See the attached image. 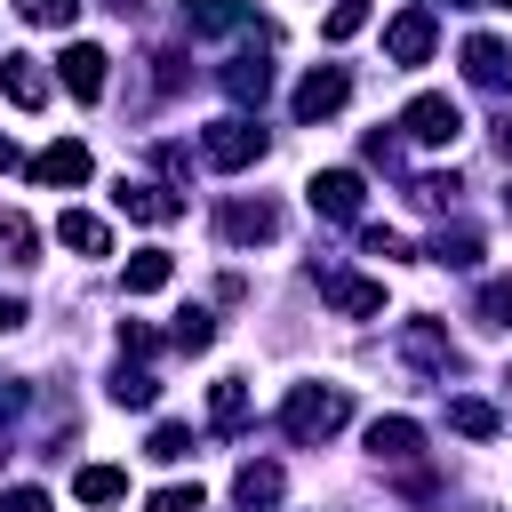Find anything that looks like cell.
<instances>
[{
	"label": "cell",
	"mask_w": 512,
	"mask_h": 512,
	"mask_svg": "<svg viewBox=\"0 0 512 512\" xmlns=\"http://www.w3.org/2000/svg\"><path fill=\"white\" fill-rule=\"evenodd\" d=\"M344 416H352L344 384H296V392L280 400V432H288V440H304V448H312V440H328Z\"/></svg>",
	"instance_id": "6da1fadb"
},
{
	"label": "cell",
	"mask_w": 512,
	"mask_h": 512,
	"mask_svg": "<svg viewBox=\"0 0 512 512\" xmlns=\"http://www.w3.org/2000/svg\"><path fill=\"white\" fill-rule=\"evenodd\" d=\"M400 128H408V144L440 152V144H456V136H464V104H456V96H416V104L400 112Z\"/></svg>",
	"instance_id": "7a4b0ae2"
},
{
	"label": "cell",
	"mask_w": 512,
	"mask_h": 512,
	"mask_svg": "<svg viewBox=\"0 0 512 512\" xmlns=\"http://www.w3.org/2000/svg\"><path fill=\"white\" fill-rule=\"evenodd\" d=\"M256 152H264V128H256V120H240V112L208 120V136H200V160H208V168H248Z\"/></svg>",
	"instance_id": "3957f363"
},
{
	"label": "cell",
	"mask_w": 512,
	"mask_h": 512,
	"mask_svg": "<svg viewBox=\"0 0 512 512\" xmlns=\"http://www.w3.org/2000/svg\"><path fill=\"white\" fill-rule=\"evenodd\" d=\"M432 40H440V16H432L424 0H416V8H400V16L384 24V56H392V64H424V56H432Z\"/></svg>",
	"instance_id": "277c9868"
},
{
	"label": "cell",
	"mask_w": 512,
	"mask_h": 512,
	"mask_svg": "<svg viewBox=\"0 0 512 512\" xmlns=\"http://www.w3.org/2000/svg\"><path fill=\"white\" fill-rule=\"evenodd\" d=\"M0 96H8L16 112H40V104H48V72H40V56L8 48V56H0Z\"/></svg>",
	"instance_id": "5b68a950"
},
{
	"label": "cell",
	"mask_w": 512,
	"mask_h": 512,
	"mask_svg": "<svg viewBox=\"0 0 512 512\" xmlns=\"http://www.w3.org/2000/svg\"><path fill=\"white\" fill-rule=\"evenodd\" d=\"M216 232H224L232 248L272 240V232H280V208H272V200H224V208H216Z\"/></svg>",
	"instance_id": "8992f818"
},
{
	"label": "cell",
	"mask_w": 512,
	"mask_h": 512,
	"mask_svg": "<svg viewBox=\"0 0 512 512\" xmlns=\"http://www.w3.org/2000/svg\"><path fill=\"white\" fill-rule=\"evenodd\" d=\"M344 96H352V80L336 64H320V72L296 80V120H328V112H344Z\"/></svg>",
	"instance_id": "52a82bcc"
},
{
	"label": "cell",
	"mask_w": 512,
	"mask_h": 512,
	"mask_svg": "<svg viewBox=\"0 0 512 512\" xmlns=\"http://www.w3.org/2000/svg\"><path fill=\"white\" fill-rule=\"evenodd\" d=\"M304 192H312V208H320V216H336V224H352V216H360V176H352V168H320Z\"/></svg>",
	"instance_id": "ba28073f"
},
{
	"label": "cell",
	"mask_w": 512,
	"mask_h": 512,
	"mask_svg": "<svg viewBox=\"0 0 512 512\" xmlns=\"http://www.w3.org/2000/svg\"><path fill=\"white\" fill-rule=\"evenodd\" d=\"M112 200H120L136 224H176V216H184V200H176L168 184H128V176H120V192H112Z\"/></svg>",
	"instance_id": "9c48e42d"
},
{
	"label": "cell",
	"mask_w": 512,
	"mask_h": 512,
	"mask_svg": "<svg viewBox=\"0 0 512 512\" xmlns=\"http://www.w3.org/2000/svg\"><path fill=\"white\" fill-rule=\"evenodd\" d=\"M32 184H88V144H48V152H32Z\"/></svg>",
	"instance_id": "30bf717a"
},
{
	"label": "cell",
	"mask_w": 512,
	"mask_h": 512,
	"mask_svg": "<svg viewBox=\"0 0 512 512\" xmlns=\"http://www.w3.org/2000/svg\"><path fill=\"white\" fill-rule=\"evenodd\" d=\"M256 8L248 0H184V32H248Z\"/></svg>",
	"instance_id": "8fae6325"
},
{
	"label": "cell",
	"mask_w": 512,
	"mask_h": 512,
	"mask_svg": "<svg viewBox=\"0 0 512 512\" xmlns=\"http://www.w3.org/2000/svg\"><path fill=\"white\" fill-rule=\"evenodd\" d=\"M64 88H72L80 104H96V96H104V48L72 40V48H64Z\"/></svg>",
	"instance_id": "7c38bea8"
},
{
	"label": "cell",
	"mask_w": 512,
	"mask_h": 512,
	"mask_svg": "<svg viewBox=\"0 0 512 512\" xmlns=\"http://www.w3.org/2000/svg\"><path fill=\"white\" fill-rule=\"evenodd\" d=\"M416 440H424V432H416L408 416H376V424H368V456H376V464H408Z\"/></svg>",
	"instance_id": "4fadbf2b"
},
{
	"label": "cell",
	"mask_w": 512,
	"mask_h": 512,
	"mask_svg": "<svg viewBox=\"0 0 512 512\" xmlns=\"http://www.w3.org/2000/svg\"><path fill=\"white\" fill-rule=\"evenodd\" d=\"M56 240H64V248H80V256H104V248H112V224H104V216H88V208H64V216H56Z\"/></svg>",
	"instance_id": "5bb4252c"
},
{
	"label": "cell",
	"mask_w": 512,
	"mask_h": 512,
	"mask_svg": "<svg viewBox=\"0 0 512 512\" xmlns=\"http://www.w3.org/2000/svg\"><path fill=\"white\" fill-rule=\"evenodd\" d=\"M280 488H288V480H280V464H240V480H232V496H240L248 512H272V504H280Z\"/></svg>",
	"instance_id": "9a60e30c"
},
{
	"label": "cell",
	"mask_w": 512,
	"mask_h": 512,
	"mask_svg": "<svg viewBox=\"0 0 512 512\" xmlns=\"http://www.w3.org/2000/svg\"><path fill=\"white\" fill-rule=\"evenodd\" d=\"M464 72H472L480 88H504V72H512V56H504V48L488 40V32H472V40H464Z\"/></svg>",
	"instance_id": "2e32d148"
},
{
	"label": "cell",
	"mask_w": 512,
	"mask_h": 512,
	"mask_svg": "<svg viewBox=\"0 0 512 512\" xmlns=\"http://www.w3.org/2000/svg\"><path fill=\"white\" fill-rule=\"evenodd\" d=\"M224 88H232L240 104H264V96H272V64H264V56H232V64H224Z\"/></svg>",
	"instance_id": "e0dca14e"
},
{
	"label": "cell",
	"mask_w": 512,
	"mask_h": 512,
	"mask_svg": "<svg viewBox=\"0 0 512 512\" xmlns=\"http://www.w3.org/2000/svg\"><path fill=\"white\" fill-rule=\"evenodd\" d=\"M320 288H328V304H336V312H352V320L384 312V288H376V280H336V272H328Z\"/></svg>",
	"instance_id": "ac0fdd59"
},
{
	"label": "cell",
	"mask_w": 512,
	"mask_h": 512,
	"mask_svg": "<svg viewBox=\"0 0 512 512\" xmlns=\"http://www.w3.org/2000/svg\"><path fill=\"white\" fill-rule=\"evenodd\" d=\"M400 344H408V360H416V368H448V360H456V344H448L432 320H408V328H400Z\"/></svg>",
	"instance_id": "d6986e66"
},
{
	"label": "cell",
	"mask_w": 512,
	"mask_h": 512,
	"mask_svg": "<svg viewBox=\"0 0 512 512\" xmlns=\"http://www.w3.org/2000/svg\"><path fill=\"white\" fill-rule=\"evenodd\" d=\"M72 496H80V504H120V496H128V472H120V464H80Z\"/></svg>",
	"instance_id": "ffe728a7"
},
{
	"label": "cell",
	"mask_w": 512,
	"mask_h": 512,
	"mask_svg": "<svg viewBox=\"0 0 512 512\" xmlns=\"http://www.w3.org/2000/svg\"><path fill=\"white\" fill-rule=\"evenodd\" d=\"M432 264H456V272H472V264H480V232H472V224L440 232V240H432Z\"/></svg>",
	"instance_id": "44dd1931"
},
{
	"label": "cell",
	"mask_w": 512,
	"mask_h": 512,
	"mask_svg": "<svg viewBox=\"0 0 512 512\" xmlns=\"http://www.w3.org/2000/svg\"><path fill=\"white\" fill-rule=\"evenodd\" d=\"M168 248H136V264H128V296H152V288H168Z\"/></svg>",
	"instance_id": "7402d4cb"
},
{
	"label": "cell",
	"mask_w": 512,
	"mask_h": 512,
	"mask_svg": "<svg viewBox=\"0 0 512 512\" xmlns=\"http://www.w3.org/2000/svg\"><path fill=\"white\" fill-rule=\"evenodd\" d=\"M208 416H216L224 432H240V416H248V384H240V376H216V392H208Z\"/></svg>",
	"instance_id": "603a6c76"
},
{
	"label": "cell",
	"mask_w": 512,
	"mask_h": 512,
	"mask_svg": "<svg viewBox=\"0 0 512 512\" xmlns=\"http://www.w3.org/2000/svg\"><path fill=\"white\" fill-rule=\"evenodd\" d=\"M448 424H456L464 440H496V408H488V400H448Z\"/></svg>",
	"instance_id": "cb8c5ba5"
},
{
	"label": "cell",
	"mask_w": 512,
	"mask_h": 512,
	"mask_svg": "<svg viewBox=\"0 0 512 512\" xmlns=\"http://www.w3.org/2000/svg\"><path fill=\"white\" fill-rule=\"evenodd\" d=\"M152 392H160V384H152L144 368H128V360L112 368V400H120V408H152Z\"/></svg>",
	"instance_id": "d4e9b609"
},
{
	"label": "cell",
	"mask_w": 512,
	"mask_h": 512,
	"mask_svg": "<svg viewBox=\"0 0 512 512\" xmlns=\"http://www.w3.org/2000/svg\"><path fill=\"white\" fill-rule=\"evenodd\" d=\"M144 456H160V464H184V456H192V432H184V424H152Z\"/></svg>",
	"instance_id": "484cf974"
},
{
	"label": "cell",
	"mask_w": 512,
	"mask_h": 512,
	"mask_svg": "<svg viewBox=\"0 0 512 512\" xmlns=\"http://www.w3.org/2000/svg\"><path fill=\"white\" fill-rule=\"evenodd\" d=\"M176 344H184V352H208V344H216V320H208V312H176Z\"/></svg>",
	"instance_id": "4316f807"
},
{
	"label": "cell",
	"mask_w": 512,
	"mask_h": 512,
	"mask_svg": "<svg viewBox=\"0 0 512 512\" xmlns=\"http://www.w3.org/2000/svg\"><path fill=\"white\" fill-rule=\"evenodd\" d=\"M360 24H368V0H336V8H328V24H320V32H328V40H352V32H360Z\"/></svg>",
	"instance_id": "83f0119b"
},
{
	"label": "cell",
	"mask_w": 512,
	"mask_h": 512,
	"mask_svg": "<svg viewBox=\"0 0 512 512\" xmlns=\"http://www.w3.org/2000/svg\"><path fill=\"white\" fill-rule=\"evenodd\" d=\"M480 320L488 328H512V280H488L480 288Z\"/></svg>",
	"instance_id": "f1b7e54d"
},
{
	"label": "cell",
	"mask_w": 512,
	"mask_h": 512,
	"mask_svg": "<svg viewBox=\"0 0 512 512\" xmlns=\"http://www.w3.org/2000/svg\"><path fill=\"white\" fill-rule=\"evenodd\" d=\"M24 8V24H72L80 16V0H16Z\"/></svg>",
	"instance_id": "f546056e"
},
{
	"label": "cell",
	"mask_w": 512,
	"mask_h": 512,
	"mask_svg": "<svg viewBox=\"0 0 512 512\" xmlns=\"http://www.w3.org/2000/svg\"><path fill=\"white\" fill-rule=\"evenodd\" d=\"M144 512H200V488H184V480H176V488H152Z\"/></svg>",
	"instance_id": "4dcf8cb0"
},
{
	"label": "cell",
	"mask_w": 512,
	"mask_h": 512,
	"mask_svg": "<svg viewBox=\"0 0 512 512\" xmlns=\"http://www.w3.org/2000/svg\"><path fill=\"white\" fill-rule=\"evenodd\" d=\"M360 240H368V256H408V240H400V232H384V224H368Z\"/></svg>",
	"instance_id": "1f68e13d"
},
{
	"label": "cell",
	"mask_w": 512,
	"mask_h": 512,
	"mask_svg": "<svg viewBox=\"0 0 512 512\" xmlns=\"http://www.w3.org/2000/svg\"><path fill=\"white\" fill-rule=\"evenodd\" d=\"M120 352H136V360H144V352H160V336H152V328H136V320H120Z\"/></svg>",
	"instance_id": "d6a6232c"
},
{
	"label": "cell",
	"mask_w": 512,
	"mask_h": 512,
	"mask_svg": "<svg viewBox=\"0 0 512 512\" xmlns=\"http://www.w3.org/2000/svg\"><path fill=\"white\" fill-rule=\"evenodd\" d=\"M0 512H48V488H8Z\"/></svg>",
	"instance_id": "836d02e7"
},
{
	"label": "cell",
	"mask_w": 512,
	"mask_h": 512,
	"mask_svg": "<svg viewBox=\"0 0 512 512\" xmlns=\"http://www.w3.org/2000/svg\"><path fill=\"white\" fill-rule=\"evenodd\" d=\"M8 328H24V304H16V296H0V336H8Z\"/></svg>",
	"instance_id": "e575fe53"
},
{
	"label": "cell",
	"mask_w": 512,
	"mask_h": 512,
	"mask_svg": "<svg viewBox=\"0 0 512 512\" xmlns=\"http://www.w3.org/2000/svg\"><path fill=\"white\" fill-rule=\"evenodd\" d=\"M496 144H504V160H512V112H504V120H496Z\"/></svg>",
	"instance_id": "d590c367"
},
{
	"label": "cell",
	"mask_w": 512,
	"mask_h": 512,
	"mask_svg": "<svg viewBox=\"0 0 512 512\" xmlns=\"http://www.w3.org/2000/svg\"><path fill=\"white\" fill-rule=\"evenodd\" d=\"M0 168H16V144H8V136H0Z\"/></svg>",
	"instance_id": "8d00e7d4"
},
{
	"label": "cell",
	"mask_w": 512,
	"mask_h": 512,
	"mask_svg": "<svg viewBox=\"0 0 512 512\" xmlns=\"http://www.w3.org/2000/svg\"><path fill=\"white\" fill-rule=\"evenodd\" d=\"M456 8H512V0H456Z\"/></svg>",
	"instance_id": "74e56055"
},
{
	"label": "cell",
	"mask_w": 512,
	"mask_h": 512,
	"mask_svg": "<svg viewBox=\"0 0 512 512\" xmlns=\"http://www.w3.org/2000/svg\"><path fill=\"white\" fill-rule=\"evenodd\" d=\"M504 216H512V192H504Z\"/></svg>",
	"instance_id": "f35d334b"
}]
</instances>
